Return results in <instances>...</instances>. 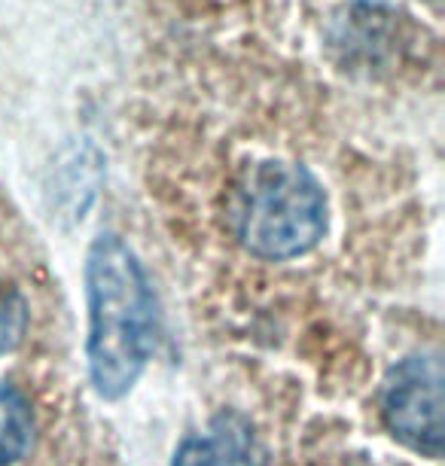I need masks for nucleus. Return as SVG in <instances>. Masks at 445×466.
I'll return each mask as SVG.
<instances>
[{
	"mask_svg": "<svg viewBox=\"0 0 445 466\" xmlns=\"http://www.w3.org/2000/svg\"><path fill=\"white\" fill-rule=\"evenodd\" d=\"M86 299L92 387L101 400H122L156 354L159 302L144 262L116 235H101L86 257Z\"/></svg>",
	"mask_w": 445,
	"mask_h": 466,
	"instance_id": "f257e3e1",
	"label": "nucleus"
},
{
	"mask_svg": "<svg viewBox=\"0 0 445 466\" xmlns=\"http://www.w3.org/2000/svg\"><path fill=\"white\" fill-rule=\"evenodd\" d=\"M232 217L250 257L284 262L318 248L329 226V205L320 180L302 162L266 159L248 171Z\"/></svg>",
	"mask_w": 445,
	"mask_h": 466,
	"instance_id": "f03ea898",
	"label": "nucleus"
},
{
	"mask_svg": "<svg viewBox=\"0 0 445 466\" xmlns=\"http://www.w3.org/2000/svg\"><path fill=\"white\" fill-rule=\"evenodd\" d=\"M381 418L397 442L424 457L442 454V369L415 354L390 369L381 390Z\"/></svg>",
	"mask_w": 445,
	"mask_h": 466,
	"instance_id": "7ed1b4c3",
	"label": "nucleus"
},
{
	"mask_svg": "<svg viewBox=\"0 0 445 466\" xmlns=\"http://www.w3.org/2000/svg\"><path fill=\"white\" fill-rule=\"evenodd\" d=\"M171 466H268V451L248 415L223 409L202 433L183 439Z\"/></svg>",
	"mask_w": 445,
	"mask_h": 466,
	"instance_id": "20e7f679",
	"label": "nucleus"
},
{
	"mask_svg": "<svg viewBox=\"0 0 445 466\" xmlns=\"http://www.w3.org/2000/svg\"><path fill=\"white\" fill-rule=\"evenodd\" d=\"M101 183V156L92 144H74L56 165V205L67 217L83 219L86 210L98 196Z\"/></svg>",
	"mask_w": 445,
	"mask_h": 466,
	"instance_id": "39448f33",
	"label": "nucleus"
},
{
	"mask_svg": "<svg viewBox=\"0 0 445 466\" xmlns=\"http://www.w3.org/2000/svg\"><path fill=\"white\" fill-rule=\"evenodd\" d=\"M34 445V411L19 387L0 381V466L28 457Z\"/></svg>",
	"mask_w": 445,
	"mask_h": 466,
	"instance_id": "423d86ee",
	"label": "nucleus"
},
{
	"mask_svg": "<svg viewBox=\"0 0 445 466\" xmlns=\"http://www.w3.org/2000/svg\"><path fill=\"white\" fill-rule=\"evenodd\" d=\"M28 329V305L13 287L0 284V354L13 350Z\"/></svg>",
	"mask_w": 445,
	"mask_h": 466,
	"instance_id": "0eeeda50",
	"label": "nucleus"
}]
</instances>
